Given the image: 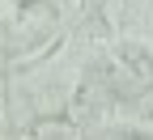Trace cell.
<instances>
[{
	"label": "cell",
	"mask_w": 153,
	"mask_h": 140,
	"mask_svg": "<svg viewBox=\"0 0 153 140\" xmlns=\"http://www.w3.org/2000/svg\"><path fill=\"white\" fill-rule=\"evenodd\" d=\"M94 59H98L106 85L115 89V98H132L136 102L145 89H153V51L140 38H111Z\"/></svg>",
	"instance_id": "cell-1"
},
{
	"label": "cell",
	"mask_w": 153,
	"mask_h": 140,
	"mask_svg": "<svg viewBox=\"0 0 153 140\" xmlns=\"http://www.w3.org/2000/svg\"><path fill=\"white\" fill-rule=\"evenodd\" d=\"M64 115L72 119L76 127H81L85 136L89 132H98V127H106L111 123V115H115V89L106 85V76H102V68H98V59H85L81 64V72H76V81H72V89H68V98H64Z\"/></svg>",
	"instance_id": "cell-2"
},
{
	"label": "cell",
	"mask_w": 153,
	"mask_h": 140,
	"mask_svg": "<svg viewBox=\"0 0 153 140\" xmlns=\"http://www.w3.org/2000/svg\"><path fill=\"white\" fill-rule=\"evenodd\" d=\"M136 110H140V119H145V123L153 127V89H145V93L136 98Z\"/></svg>",
	"instance_id": "cell-3"
}]
</instances>
